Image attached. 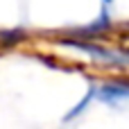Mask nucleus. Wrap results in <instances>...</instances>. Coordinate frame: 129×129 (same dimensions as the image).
Here are the masks:
<instances>
[{"mask_svg": "<svg viewBox=\"0 0 129 129\" xmlns=\"http://www.w3.org/2000/svg\"><path fill=\"white\" fill-rule=\"evenodd\" d=\"M102 102H118V100H129V84H109L100 91Z\"/></svg>", "mask_w": 129, "mask_h": 129, "instance_id": "obj_1", "label": "nucleus"}, {"mask_svg": "<svg viewBox=\"0 0 129 129\" xmlns=\"http://www.w3.org/2000/svg\"><path fill=\"white\" fill-rule=\"evenodd\" d=\"M104 2H111V0H104Z\"/></svg>", "mask_w": 129, "mask_h": 129, "instance_id": "obj_2", "label": "nucleus"}]
</instances>
